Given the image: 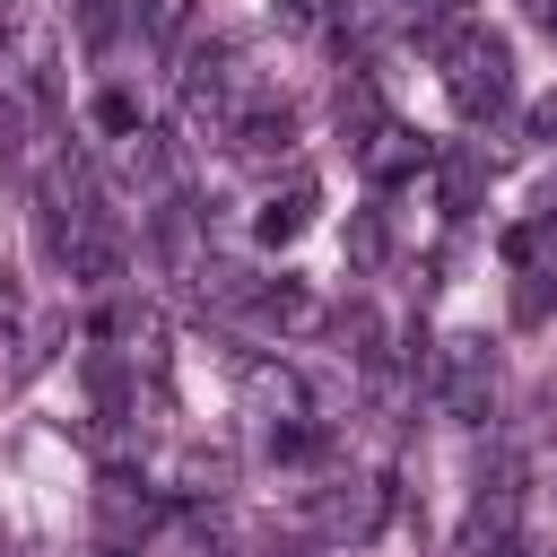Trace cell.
<instances>
[{
    "label": "cell",
    "instance_id": "cell-8",
    "mask_svg": "<svg viewBox=\"0 0 557 557\" xmlns=\"http://www.w3.org/2000/svg\"><path fill=\"white\" fill-rule=\"evenodd\" d=\"M96 522H104V540H113V548H131V540L157 522V496H148L139 479H122V470H113V479L96 487Z\"/></svg>",
    "mask_w": 557,
    "mask_h": 557
},
{
    "label": "cell",
    "instance_id": "cell-1",
    "mask_svg": "<svg viewBox=\"0 0 557 557\" xmlns=\"http://www.w3.org/2000/svg\"><path fill=\"white\" fill-rule=\"evenodd\" d=\"M418 44H435L444 52V78H453V104L470 113V122H487V113H505L513 104V52H505V35H487L470 9H435V26L418 35Z\"/></svg>",
    "mask_w": 557,
    "mask_h": 557
},
{
    "label": "cell",
    "instance_id": "cell-11",
    "mask_svg": "<svg viewBox=\"0 0 557 557\" xmlns=\"http://www.w3.org/2000/svg\"><path fill=\"white\" fill-rule=\"evenodd\" d=\"M0 157H35V96L0 70Z\"/></svg>",
    "mask_w": 557,
    "mask_h": 557
},
{
    "label": "cell",
    "instance_id": "cell-2",
    "mask_svg": "<svg viewBox=\"0 0 557 557\" xmlns=\"http://www.w3.org/2000/svg\"><path fill=\"white\" fill-rule=\"evenodd\" d=\"M426 400H435L444 418H461V426H479V418H487V400H496V348H487L479 331H461V339H444V348L426 357Z\"/></svg>",
    "mask_w": 557,
    "mask_h": 557
},
{
    "label": "cell",
    "instance_id": "cell-18",
    "mask_svg": "<svg viewBox=\"0 0 557 557\" xmlns=\"http://www.w3.org/2000/svg\"><path fill=\"white\" fill-rule=\"evenodd\" d=\"M0 322H17V287L9 278H0Z\"/></svg>",
    "mask_w": 557,
    "mask_h": 557
},
{
    "label": "cell",
    "instance_id": "cell-6",
    "mask_svg": "<svg viewBox=\"0 0 557 557\" xmlns=\"http://www.w3.org/2000/svg\"><path fill=\"white\" fill-rule=\"evenodd\" d=\"M513 513H522V487H513V461H496V479H479V496H470L461 540L470 548H513Z\"/></svg>",
    "mask_w": 557,
    "mask_h": 557
},
{
    "label": "cell",
    "instance_id": "cell-3",
    "mask_svg": "<svg viewBox=\"0 0 557 557\" xmlns=\"http://www.w3.org/2000/svg\"><path fill=\"white\" fill-rule=\"evenodd\" d=\"M383 513H392V496H383L374 479H331V487L305 496V522H313L322 540H366Z\"/></svg>",
    "mask_w": 557,
    "mask_h": 557
},
{
    "label": "cell",
    "instance_id": "cell-19",
    "mask_svg": "<svg viewBox=\"0 0 557 557\" xmlns=\"http://www.w3.org/2000/svg\"><path fill=\"white\" fill-rule=\"evenodd\" d=\"M96 557H139V548H113V540H104V548H96Z\"/></svg>",
    "mask_w": 557,
    "mask_h": 557
},
{
    "label": "cell",
    "instance_id": "cell-14",
    "mask_svg": "<svg viewBox=\"0 0 557 557\" xmlns=\"http://www.w3.org/2000/svg\"><path fill=\"white\" fill-rule=\"evenodd\" d=\"M548 296H557V270H531V278L513 287V313H522V322H540V313H548Z\"/></svg>",
    "mask_w": 557,
    "mask_h": 557
},
{
    "label": "cell",
    "instance_id": "cell-13",
    "mask_svg": "<svg viewBox=\"0 0 557 557\" xmlns=\"http://www.w3.org/2000/svg\"><path fill=\"white\" fill-rule=\"evenodd\" d=\"M96 122H104L113 139H131V131H139V104H131L122 87H104V96H96Z\"/></svg>",
    "mask_w": 557,
    "mask_h": 557
},
{
    "label": "cell",
    "instance_id": "cell-7",
    "mask_svg": "<svg viewBox=\"0 0 557 557\" xmlns=\"http://www.w3.org/2000/svg\"><path fill=\"white\" fill-rule=\"evenodd\" d=\"M244 313H252L261 331H313V322H322V305H313L296 278H252V287H244Z\"/></svg>",
    "mask_w": 557,
    "mask_h": 557
},
{
    "label": "cell",
    "instance_id": "cell-16",
    "mask_svg": "<svg viewBox=\"0 0 557 557\" xmlns=\"http://www.w3.org/2000/svg\"><path fill=\"white\" fill-rule=\"evenodd\" d=\"M270 9H278V26H313L322 17V0H270Z\"/></svg>",
    "mask_w": 557,
    "mask_h": 557
},
{
    "label": "cell",
    "instance_id": "cell-17",
    "mask_svg": "<svg viewBox=\"0 0 557 557\" xmlns=\"http://www.w3.org/2000/svg\"><path fill=\"white\" fill-rule=\"evenodd\" d=\"M522 9H531V17H540V26L557 35V0H522Z\"/></svg>",
    "mask_w": 557,
    "mask_h": 557
},
{
    "label": "cell",
    "instance_id": "cell-15",
    "mask_svg": "<svg viewBox=\"0 0 557 557\" xmlns=\"http://www.w3.org/2000/svg\"><path fill=\"white\" fill-rule=\"evenodd\" d=\"M348 252H357V261H383V226H374V218H348Z\"/></svg>",
    "mask_w": 557,
    "mask_h": 557
},
{
    "label": "cell",
    "instance_id": "cell-9",
    "mask_svg": "<svg viewBox=\"0 0 557 557\" xmlns=\"http://www.w3.org/2000/svg\"><path fill=\"white\" fill-rule=\"evenodd\" d=\"M305 226H313V174H287V191H270V200H261L252 235H261V244H296Z\"/></svg>",
    "mask_w": 557,
    "mask_h": 557
},
{
    "label": "cell",
    "instance_id": "cell-10",
    "mask_svg": "<svg viewBox=\"0 0 557 557\" xmlns=\"http://www.w3.org/2000/svg\"><path fill=\"white\" fill-rule=\"evenodd\" d=\"M479 183H487V157H479V148H453V157L435 165V191H444V209H453V218H470V209H479Z\"/></svg>",
    "mask_w": 557,
    "mask_h": 557
},
{
    "label": "cell",
    "instance_id": "cell-5",
    "mask_svg": "<svg viewBox=\"0 0 557 557\" xmlns=\"http://www.w3.org/2000/svg\"><path fill=\"white\" fill-rule=\"evenodd\" d=\"M52 261H61V270H70L78 287H113L131 252H122V235H113V218H87V226H70V235H61V252H52Z\"/></svg>",
    "mask_w": 557,
    "mask_h": 557
},
{
    "label": "cell",
    "instance_id": "cell-12",
    "mask_svg": "<svg viewBox=\"0 0 557 557\" xmlns=\"http://www.w3.org/2000/svg\"><path fill=\"white\" fill-rule=\"evenodd\" d=\"M366 165H374L383 183H400V174H418V165H426V148H418L409 131H392V122H383V139L366 148Z\"/></svg>",
    "mask_w": 557,
    "mask_h": 557
},
{
    "label": "cell",
    "instance_id": "cell-4",
    "mask_svg": "<svg viewBox=\"0 0 557 557\" xmlns=\"http://www.w3.org/2000/svg\"><path fill=\"white\" fill-rule=\"evenodd\" d=\"M226 148H235V165H252V174H270L287 148H296V113L287 104H270V96H252L235 122H226Z\"/></svg>",
    "mask_w": 557,
    "mask_h": 557
}]
</instances>
